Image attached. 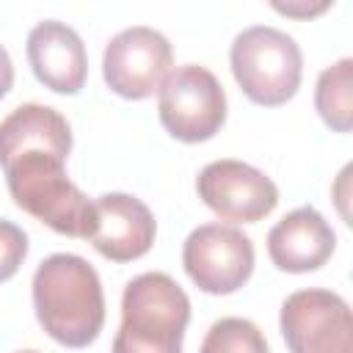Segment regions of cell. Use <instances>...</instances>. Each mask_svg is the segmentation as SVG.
Returning <instances> with one entry per match:
<instances>
[{"label": "cell", "mask_w": 353, "mask_h": 353, "mask_svg": "<svg viewBox=\"0 0 353 353\" xmlns=\"http://www.w3.org/2000/svg\"><path fill=\"white\" fill-rule=\"evenodd\" d=\"M33 309L41 328L66 347H88L105 325L102 281L77 254H52L33 273Z\"/></svg>", "instance_id": "cell-1"}, {"label": "cell", "mask_w": 353, "mask_h": 353, "mask_svg": "<svg viewBox=\"0 0 353 353\" xmlns=\"http://www.w3.org/2000/svg\"><path fill=\"white\" fill-rule=\"evenodd\" d=\"M63 157L41 149L17 154L3 171L6 185L19 210L47 223L58 234L91 240L97 226L94 201L66 176Z\"/></svg>", "instance_id": "cell-2"}, {"label": "cell", "mask_w": 353, "mask_h": 353, "mask_svg": "<svg viewBox=\"0 0 353 353\" xmlns=\"http://www.w3.org/2000/svg\"><path fill=\"white\" fill-rule=\"evenodd\" d=\"M190 301L168 273H141L121 295L113 353H182Z\"/></svg>", "instance_id": "cell-3"}, {"label": "cell", "mask_w": 353, "mask_h": 353, "mask_svg": "<svg viewBox=\"0 0 353 353\" xmlns=\"http://www.w3.org/2000/svg\"><path fill=\"white\" fill-rule=\"evenodd\" d=\"M229 63L243 94L265 108L295 97L303 74V55L292 36L270 25H251L234 36Z\"/></svg>", "instance_id": "cell-4"}, {"label": "cell", "mask_w": 353, "mask_h": 353, "mask_svg": "<svg viewBox=\"0 0 353 353\" xmlns=\"http://www.w3.org/2000/svg\"><path fill=\"white\" fill-rule=\"evenodd\" d=\"M157 116L165 132L185 143L210 141L226 121V94L218 77L199 63L168 72L157 97Z\"/></svg>", "instance_id": "cell-5"}, {"label": "cell", "mask_w": 353, "mask_h": 353, "mask_svg": "<svg viewBox=\"0 0 353 353\" xmlns=\"http://www.w3.org/2000/svg\"><path fill=\"white\" fill-rule=\"evenodd\" d=\"M182 265L201 292L229 295L254 273V243L237 226L201 223L185 237Z\"/></svg>", "instance_id": "cell-6"}, {"label": "cell", "mask_w": 353, "mask_h": 353, "mask_svg": "<svg viewBox=\"0 0 353 353\" xmlns=\"http://www.w3.org/2000/svg\"><path fill=\"white\" fill-rule=\"evenodd\" d=\"M281 336L290 353H353V317L331 290H298L281 303Z\"/></svg>", "instance_id": "cell-7"}, {"label": "cell", "mask_w": 353, "mask_h": 353, "mask_svg": "<svg viewBox=\"0 0 353 353\" xmlns=\"http://www.w3.org/2000/svg\"><path fill=\"white\" fill-rule=\"evenodd\" d=\"M174 63L168 39L146 25H132L116 33L102 55V74L113 94L124 99H146L160 91Z\"/></svg>", "instance_id": "cell-8"}, {"label": "cell", "mask_w": 353, "mask_h": 353, "mask_svg": "<svg viewBox=\"0 0 353 353\" xmlns=\"http://www.w3.org/2000/svg\"><path fill=\"white\" fill-rule=\"evenodd\" d=\"M196 190L215 215L234 223H256L279 204L276 182L243 160L207 163L196 179Z\"/></svg>", "instance_id": "cell-9"}, {"label": "cell", "mask_w": 353, "mask_h": 353, "mask_svg": "<svg viewBox=\"0 0 353 353\" xmlns=\"http://www.w3.org/2000/svg\"><path fill=\"white\" fill-rule=\"evenodd\" d=\"M97 226L91 234L94 248L110 262H132L154 243V215L130 193H105L94 201Z\"/></svg>", "instance_id": "cell-10"}, {"label": "cell", "mask_w": 353, "mask_h": 353, "mask_svg": "<svg viewBox=\"0 0 353 353\" xmlns=\"http://www.w3.org/2000/svg\"><path fill=\"white\" fill-rule=\"evenodd\" d=\"M28 61L39 83L55 94H77L88 74L85 44L74 28L44 19L28 33Z\"/></svg>", "instance_id": "cell-11"}, {"label": "cell", "mask_w": 353, "mask_h": 353, "mask_svg": "<svg viewBox=\"0 0 353 353\" xmlns=\"http://www.w3.org/2000/svg\"><path fill=\"white\" fill-rule=\"evenodd\" d=\"M334 245V229L314 207L287 212L268 232V254L273 265L287 273H309L323 268L331 259Z\"/></svg>", "instance_id": "cell-12"}, {"label": "cell", "mask_w": 353, "mask_h": 353, "mask_svg": "<svg viewBox=\"0 0 353 353\" xmlns=\"http://www.w3.org/2000/svg\"><path fill=\"white\" fill-rule=\"evenodd\" d=\"M41 149L58 157H69L72 152V130L69 121L47 105H19L0 121V168H6L17 154Z\"/></svg>", "instance_id": "cell-13"}, {"label": "cell", "mask_w": 353, "mask_h": 353, "mask_svg": "<svg viewBox=\"0 0 353 353\" xmlns=\"http://www.w3.org/2000/svg\"><path fill=\"white\" fill-rule=\"evenodd\" d=\"M314 108L334 132H350L353 127V61L342 58L323 69L314 88Z\"/></svg>", "instance_id": "cell-14"}, {"label": "cell", "mask_w": 353, "mask_h": 353, "mask_svg": "<svg viewBox=\"0 0 353 353\" xmlns=\"http://www.w3.org/2000/svg\"><path fill=\"white\" fill-rule=\"evenodd\" d=\"M199 353H270L262 331L243 317H221L210 325Z\"/></svg>", "instance_id": "cell-15"}, {"label": "cell", "mask_w": 353, "mask_h": 353, "mask_svg": "<svg viewBox=\"0 0 353 353\" xmlns=\"http://www.w3.org/2000/svg\"><path fill=\"white\" fill-rule=\"evenodd\" d=\"M25 254H28V234L17 223L0 218V281H8L19 270Z\"/></svg>", "instance_id": "cell-16"}, {"label": "cell", "mask_w": 353, "mask_h": 353, "mask_svg": "<svg viewBox=\"0 0 353 353\" xmlns=\"http://www.w3.org/2000/svg\"><path fill=\"white\" fill-rule=\"evenodd\" d=\"M328 6H331V3H314V6H312V3H309V6H306V3H273V8H276L279 14H287V17H301V19H303V17L323 14Z\"/></svg>", "instance_id": "cell-17"}, {"label": "cell", "mask_w": 353, "mask_h": 353, "mask_svg": "<svg viewBox=\"0 0 353 353\" xmlns=\"http://www.w3.org/2000/svg\"><path fill=\"white\" fill-rule=\"evenodd\" d=\"M14 85V63L6 52V47L0 44V99L8 94V88Z\"/></svg>", "instance_id": "cell-18"}, {"label": "cell", "mask_w": 353, "mask_h": 353, "mask_svg": "<svg viewBox=\"0 0 353 353\" xmlns=\"http://www.w3.org/2000/svg\"><path fill=\"white\" fill-rule=\"evenodd\" d=\"M19 353H39V350H19Z\"/></svg>", "instance_id": "cell-19"}]
</instances>
